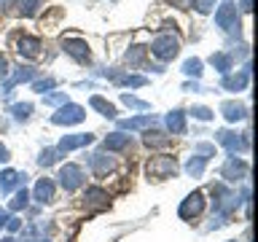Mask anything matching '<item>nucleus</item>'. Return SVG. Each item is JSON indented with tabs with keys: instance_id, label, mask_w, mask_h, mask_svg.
<instances>
[{
	"instance_id": "7",
	"label": "nucleus",
	"mask_w": 258,
	"mask_h": 242,
	"mask_svg": "<svg viewBox=\"0 0 258 242\" xmlns=\"http://www.w3.org/2000/svg\"><path fill=\"white\" fill-rule=\"evenodd\" d=\"M59 183H62V189L64 191H76L78 186H84V169H81L78 164H64L62 169H59Z\"/></svg>"
},
{
	"instance_id": "19",
	"label": "nucleus",
	"mask_w": 258,
	"mask_h": 242,
	"mask_svg": "<svg viewBox=\"0 0 258 242\" xmlns=\"http://www.w3.org/2000/svg\"><path fill=\"white\" fill-rule=\"evenodd\" d=\"M210 65H213L218 73L229 76V70H231V65H234V56H231V54H226V51H218V54L210 56Z\"/></svg>"
},
{
	"instance_id": "25",
	"label": "nucleus",
	"mask_w": 258,
	"mask_h": 242,
	"mask_svg": "<svg viewBox=\"0 0 258 242\" xmlns=\"http://www.w3.org/2000/svg\"><path fill=\"white\" fill-rule=\"evenodd\" d=\"M8 113H11L16 121H27L32 116V105L30 102H14L11 108H8Z\"/></svg>"
},
{
	"instance_id": "39",
	"label": "nucleus",
	"mask_w": 258,
	"mask_h": 242,
	"mask_svg": "<svg viewBox=\"0 0 258 242\" xmlns=\"http://www.w3.org/2000/svg\"><path fill=\"white\" fill-rule=\"evenodd\" d=\"M6 229H8V231H19V229H22V221H19V218H8V221H6Z\"/></svg>"
},
{
	"instance_id": "2",
	"label": "nucleus",
	"mask_w": 258,
	"mask_h": 242,
	"mask_svg": "<svg viewBox=\"0 0 258 242\" xmlns=\"http://www.w3.org/2000/svg\"><path fill=\"white\" fill-rule=\"evenodd\" d=\"M215 137H218V143H221L223 148L231 153V156H237V153H242V151H247V148H250V132L239 135V132H229V129H221V132H215Z\"/></svg>"
},
{
	"instance_id": "32",
	"label": "nucleus",
	"mask_w": 258,
	"mask_h": 242,
	"mask_svg": "<svg viewBox=\"0 0 258 242\" xmlns=\"http://www.w3.org/2000/svg\"><path fill=\"white\" fill-rule=\"evenodd\" d=\"M145 51H148V48H143V46L129 48V51H126V62H129V65H143V59H145Z\"/></svg>"
},
{
	"instance_id": "6",
	"label": "nucleus",
	"mask_w": 258,
	"mask_h": 242,
	"mask_svg": "<svg viewBox=\"0 0 258 242\" xmlns=\"http://www.w3.org/2000/svg\"><path fill=\"white\" fill-rule=\"evenodd\" d=\"M247 172H250L247 161H245V159H239V156H231V159L223 164V169H221V175H223L229 183H239V180H245Z\"/></svg>"
},
{
	"instance_id": "35",
	"label": "nucleus",
	"mask_w": 258,
	"mask_h": 242,
	"mask_svg": "<svg viewBox=\"0 0 258 242\" xmlns=\"http://www.w3.org/2000/svg\"><path fill=\"white\" fill-rule=\"evenodd\" d=\"M43 105H68V92H54L43 97Z\"/></svg>"
},
{
	"instance_id": "26",
	"label": "nucleus",
	"mask_w": 258,
	"mask_h": 242,
	"mask_svg": "<svg viewBox=\"0 0 258 242\" xmlns=\"http://www.w3.org/2000/svg\"><path fill=\"white\" fill-rule=\"evenodd\" d=\"M40 6H43V0H16V11L22 16H32Z\"/></svg>"
},
{
	"instance_id": "1",
	"label": "nucleus",
	"mask_w": 258,
	"mask_h": 242,
	"mask_svg": "<svg viewBox=\"0 0 258 242\" xmlns=\"http://www.w3.org/2000/svg\"><path fill=\"white\" fill-rule=\"evenodd\" d=\"M145 172L153 180H164V177H172L177 172V161H175V156H153L145 164Z\"/></svg>"
},
{
	"instance_id": "3",
	"label": "nucleus",
	"mask_w": 258,
	"mask_h": 242,
	"mask_svg": "<svg viewBox=\"0 0 258 242\" xmlns=\"http://www.w3.org/2000/svg\"><path fill=\"white\" fill-rule=\"evenodd\" d=\"M177 51H180V40L172 38V35H159V38L151 43V54L156 56V59H161V62L175 59Z\"/></svg>"
},
{
	"instance_id": "20",
	"label": "nucleus",
	"mask_w": 258,
	"mask_h": 242,
	"mask_svg": "<svg viewBox=\"0 0 258 242\" xmlns=\"http://www.w3.org/2000/svg\"><path fill=\"white\" fill-rule=\"evenodd\" d=\"M129 135H124V132H113V135H108L105 137V148L108 151H126L129 148Z\"/></svg>"
},
{
	"instance_id": "4",
	"label": "nucleus",
	"mask_w": 258,
	"mask_h": 242,
	"mask_svg": "<svg viewBox=\"0 0 258 242\" xmlns=\"http://www.w3.org/2000/svg\"><path fill=\"white\" fill-rule=\"evenodd\" d=\"M215 24L226 32H239V16H237V6L231 0H223V6L215 11Z\"/></svg>"
},
{
	"instance_id": "13",
	"label": "nucleus",
	"mask_w": 258,
	"mask_h": 242,
	"mask_svg": "<svg viewBox=\"0 0 258 242\" xmlns=\"http://www.w3.org/2000/svg\"><path fill=\"white\" fill-rule=\"evenodd\" d=\"M16 51H19V56H24V59H38L40 56V40L30 38V35H22L16 40Z\"/></svg>"
},
{
	"instance_id": "30",
	"label": "nucleus",
	"mask_w": 258,
	"mask_h": 242,
	"mask_svg": "<svg viewBox=\"0 0 258 242\" xmlns=\"http://www.w3.org/2000/svg\"><path fill=\"white\" fill-rule=\"evenodd\" d=\"M27 205H30V194L24 191V189H19V191L14 194V199L8 202V207H11V210H24Z\"/></svg>"
},
{
	"instance_id": "33",
	"label": "nucleus",
	"mask_w": 258,
	"mask_h": 242,
	"mask_svg": "<svg viewBox=\"0 0 258 242\" xmlns=\"http://www.w3.org/2000/svg\"><path fill=\"white\" fill-rule=\"evenodd\" d=\"M183 73L185 76H194V78H202V62L199 59H185L183 62Z\"/></svg>"
},
{
	"instance_id": "5",
	"label": "nucleus",
	"mask_w": 258,
	"mask_h": 242,
	"mask_svg": "<svg viewBox=\"0 0 258 242\" xmlns=\"http://www.w3.org/2000/svg\"><path fill=\"white\" fill-rule=\"evenodd\" d=\"M202 210H205V194H202V191H194V194H188V197L180 202L177 215H180L183 221H194V218L202 215Z\"/></svg>"
},
{
	"instance_id": "16",
	"label": "nucleus",
	"mask_w": 258,
	"mask_h": 242,
	"mask_svg": "<svg viewBox=\"0 0 258 242\" xmlns=\"http://www.w3.org/2000/svg\"><path fill=\"white\" fill-rule=\"evenodd\" d=\"M221 113H223L226 121L237 124V121H242V118L247 116V108H245V105H239V102H223L221 105Z\"/></svg>"
},
{
	"instance_id": "36",
	"label": "nucleus",
	"mask_w": 258,
	"mask_h": 242,
	"mask_svg": "<svg viewBox=\"0 0 258 242\" xmlns=\"http://www.w3.org/2000/svg\"><path fill=\"white\" fill-rule=\"evenodd\" d=\"M56 86V78H43V81H35L32 84V89H35L38 94H43V92H48V89H54Z\"/></svg>"
},
{
	"instance_id": "28",
	"label": "nucleus",
	"mask_w": 258,
	"mask_h": 242,
	"mask_svg": "<svg viewBox=\"0 0 258 242\" xmlns=\"http://www.w3.org/2000/svg\"><path fill=\"white\" fill-rule=\"evenodd\" d=\"M169 143V135H164V132H148L145 135V145L148 148H161V145H167Z\"/></svg>"
},
{
	"instance_id": "15",
	"label": "nucleus",
	"mask_w": 258,
	"mask_h": 242,
	"mask_svg": "<svg viewBox=\"0 0 258 242\" xmlns=\"http://www.w3.org/2000/svg\"><path fill=\"white\" fill-rule=\"evenodd\" d=\"M35 202H40V205H48V202H54V183L48 180V177H40V180L35 183Z\"/></svg>"
},
{
	"instance_id": "37",
	"label": "nucleus",
	"mask_w": 258,
	"mask_h": 242,
	"mask_svg": "<svg viewBox=\"0 0 258 242\" xmlns=\"http://www.w3.org/2000/svg\"><path fill=\"white\" fill-rule=\"evenodd\" d=\"M191 113H194V118H199V121H210V118H213V110L205 108V105H197Z\"/></svg>"
},
{
	"instance_id": "41",
	"label": "nucleus",
	"mask_w": 258,
	"mask_h": 242,
	"mask_svg": "<svg viewBox=\"0 0 258 242\" xmlns=\"http://www.w3.org/2000/svg\"><path fill=\"white\" fill-rule=\"evenodd\" d=\"M6 76H8V59L0 54V78H6Z\"/></svg>"
},
{
	"instance_id": "27",
	"label": "nucleus",
	"mask_w": 258,
	"mask_h": 242,
	"mask_svg": "<svg viewBox=\"0 0 258 242\" xmlns=\"http://www.w3.org/2000/svg\"><path fill=\"white\" fill-rule=\"evenodd\" d=\"M110 78L116 81L118 86H145V84H148L143 76H118V73L113 76V73H110Z\"/></svg>"
},
{
	"instance_id": "42",
	"label": "nucleus",
	"mask_w": 258,
	"mask_h": 242,
	"mask_svg": "<svg viewBox=\"0 0 258 242\" xmlns=\"http://www.w3.org/2000/svg\"><path fill=\"white\" fill-rule=\"evenodd\" d=\"M239 8H242L245 14H250V11H253V6H250V0H239Z\"/></svg>"
},
{
	"instance_id": "10",
	"label": "nucleus",
	"mask_w": 258,
	"mask_h": 242,
	"mask_svg": "<svg viewBox=\"0 0 258 242\" xmlns=\"http://www.w3.org/2000/svg\"><path fill=\"white\" fill-rule=\"evenodd\" d=\"M250 84V65H245L239 73H234V76H223L221 86L226 89V92H245Z\"/></svg>"
},
{
	"instance_id": "45",
	"label": "nucleus",
	"mask_w": 258,
	"mask_h": 242,
	"mask_svg": "<svg viewBox=\"0 0 258 242\" xmlns=\"http://www.w3.org/2000/svg\"><path fill=\"white\" fill-rule=\"evenodd\" d=\"M6 3H8V0H0V6H6Z\"/></svg>"
},
{
	"instance_id": "14",
	"label": "nucleus",
	"mask_w": 258,
	"mask_h": 242,
	"mask_svg": "<svg viewBox=\"0 0 258 242\" xmlns=\"http://www.w3.org/2000/svg\"><path fill=\"white\" fill-rule=\"evenodd\" d=\"M32 78H35V68H16V73L3 84V94H11L16 84H24V81H32Z\"/></svg>"
},
{
	"instance_id": "21",
	"label": "nucleus",
	"mask_w": 258,
	"mask_h": 242,
	"mask_svg": "<svg viewBox=\"0 0 258 242\" xmlns=\"http://www.w3.org/2000/svg\"><path fill=\"white\" fill-rule=\"evenodd\" d=\"M89 164H92V169H94V175H108V169L113 167V161L105 156V153H92V156H89Z\"/></svg>"
},
{
	"instance_id": "18",
	"label": "nucleus",
	"mask_w": 258,
	"mask_h": 242,
	"mask_svg": "<svg viewBox=\"0 0 258 242\" xmlns=\"http://www.w3.org/2000/svg\"><path fill=\"white\" fill-rule=\"evenodd\" d=\"M167 129L172 135H185V113L183 110H172V113H167Z\"/></svg>"
},
{
	"instance_id": "29",
	"label": "nucleus",
	"mask_w": 258,
	"mask_h": 242,
	"mask_svg": "<svg viewBox=\"0 0 258 242\" xmlns=\"http://www.w3.org/2000/svg\"><path fill=\"white\" fill-rule=\"evenodd\" d=\"M205 164H207L205 159H199V156H191V159H188V164H185V172H188L191 177H199L202 172H205Z\"/></svg>"
},
{
	"instance_id": "43",
	"label": "nucleus",
	"mask_w": 258,
	"mask_h": 242,
	"mask_svg": "<svg viewBox=\"0 0 258 242\" xmlns=\"http://www.w3.org/2000/svg\"><path fill=\"white\" fill-rule=\"evenodd\" d=\"M6 221H8V213H6L3 207H0V229H3V226H6Z\"/></svg>"
},
{
	"instance_id": "23",
	"label": "nucleus",
	"mask_w": 258,
	"mask_h": 242,
	"mask_svg": "<svg viewBox=\"0 0 258 242\" xmlns=\"http://www.w3.org/2000/svg\"><path fill=\"white\" fill-rule=\"evenodd\" d=\"M89 105H92L94 110H100V116H105V118H116V108H113L108 100H102V97L94 94L92 100H89Z\"/></svg>"
},
{
	"instance_id": "8",
	"label": "nucleus",
	"mask_w": 258,
	"mask_h": 242,
	"mask_svg": "<svg viewBox=\"0 0 258 242\" xmlns=\"http://www.w3.org/2000/svg\"><path fill=\"white\" fill-rule=\"evenodd\" d=\"M84 118H86V110L81 108V105H70V102L62 105V108L51 116L54 124H64V127H68V124H81Z\"/></svg>"
},
{
	"instance_id": "22",
	"label": "nucleus",
	"mask_w": 258,
	"mask_h": 242,
	"mask_svg": "<svg viewBox=\"0 0 258 242\" xmlns=\"http://www.w3.org/2000/svg\"><path fill=\"white\" fill-rule=\"evenodd\" d=\"M153 121H156V118H153L151 113H145V116H137V118H121L118 127L121 129H145V127H151Z\"/></svg>"
},
{
	"instance_id": "44",
	"label": "nucleus",
	"mask_w": 258,
	"mask_h": 242,
	"mask_svg": "<svg viewBox=\"0 0 258 242\" xmlns=\"http://www.w3.org/2000/svg\"><path fill=\"white\" fill-rule=\"evenodd\" d=\"M0 161H8V151H6L3 143H0Z\"/></svg>"
},
{
	"instance_id": "40",
	"label": "nucleus",
	"mask_w": 258,
	"mask_h": 242,
	"mask_svg": "<svg viewBox=\"0 0 258 242\" xmlns=\"http://www.w3.org/2000/svg\"><path fill=\"white\" fill-rule=\"evenodd\" d=\"M183 92H202L199 81H185V84H183Z\"/></svg>"
},
{
	"instance_id": "24",
	"label": "nucleus",
	"mask_w": 258,
	"mask_h": 242,
	"mask_svg": "<svg viewBox=\"0 0 258 242\" xmlns=\"http://www.w3.org/2000/svg\"><path fill=\"white\" fill-rule=\"evenodd\" d=\"M59 159H62V151L59 148H43V151H40V156H38V164L40 167H51Z\"/></svg>"
},
{
	"instance_id": "17",
	"label": "nucleus",
	"mask_w": 258,
	"mask_h": 242,
	"mask_svg": "<svg viewBox=\"0 0 258 242\" xmlns=\"http://www.w3.org/2000/svg\"><path fill=\"white\" fill-rule=\"evenodd\" d=\"M86 205L92 207V210H102V207H108V194H105L102 189H86Z\"/></svg>"
},
{
	"instance_id": "12",
	"label": "nucleus",
	"mask_w": 258,
	"mask_h": 242,
	"mask_svg": "<svg viewBox=\"0 0 258 242\" xmlns=\"http://www.w3.org/2000/svg\"><path fill=\"white\" fill-rule=\"evenodd\" d=\"M24 180H27V175H24V172L6 169V172H0V194H11L16 186H19V189H24Z\"/></svg>"
},
{
	"instance_id": "38",
	"label": "nucleus",
	"mask_w": 258,
	"mask_h": 242,
	"mask_svg": "<svg viewBox=\"0 0 258 242\" xmlns=\"http://www.w3.org/2000/svg\"><path fill=\"white\" fill-rule=\"evenodd\" d=\"M191 6H197L199 14H210L213 6H215V0H191Z\"/></svg>"
},
{
	"instance_id": "34",
	"label": "nucleus",
	"mask_w": 258,
	"mask_h": 242,
	"mask_svg": "<svg viewBox=\"0 0 258 242\" xmlns=\"http://www.w3.org/2000/svg\"><path fill=\"white\" fill-rule=\"evenodd\" d=\"M194 151H197V156L205 159V161L215 156V145L213 143H197V148H194Z\"/></svg>"
},
{
	"instance_id": "11",
	"label": "nucleus",
	"mask_w": 258,
	"mask_h": 242,
	"mask_svg": "<svg viewBox=\"0 0 258 242\" xmlns=\"http://www.w3.org/2000/svg\"><path fill=\"white\" fill-rule=\"evenodd\" d=\"M92 143H94V135H89V132H81V135H64L56 148H59L62 153H68V151L84 148V145H92Z\"/></svg>"
},
{
	"instance_id": "31",
	"label": "nucleus",
	"mask_w": 258,
	"mask_h": 242,
	"mask_svg": "<svg viewBox=\"0 0 258 242\" xmlns=\"http://www.w3.org/2000/svg\"><path fill=\"white\" fill-rule=\"evenodd\" d=\"M121 100H124V105H126V108H132V110H151L148 102L137 100V97H132V94H121Z\"/></svg>"
},
{
	"instance_id": "9",
	"label": "nucleus",
	"mask_w": 258,
	"mask_h": 242,
	"mask_svg": "<svg viewBox=\"0 0 258 242\" xmlns=\"http://www.w3.org/2000/svg\"><path fill=\"white\" fill-rule=\"evenodd\" d=\"M62 48H64V54H70L76 62H89L92 59V54H89V46H86V40H78V38H64L62 40Z\"/></svg>"
}]
</instances>
